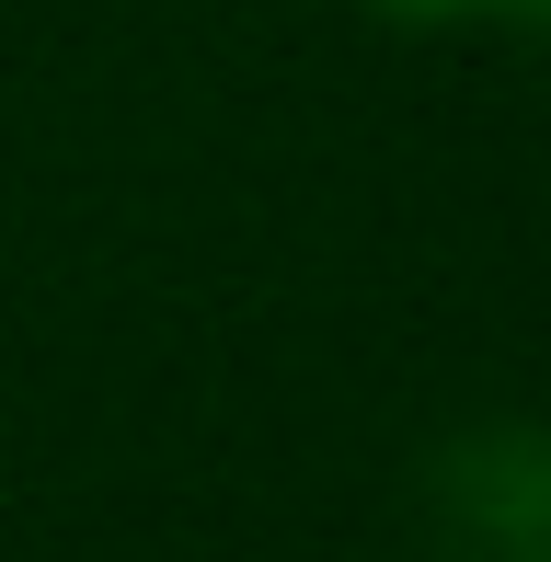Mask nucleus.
<instances>
[{"label": "nucleus", "instance_id": "nucleus-1", "mask_svg": "<svg viewBox=\"0 0 551 562\" xmlns=\"http://www.w3.org/2000/svg\"><path fill=\"white\" fill-rule=\"evenodd\" d=\"M437 517L460 562H551V437L540 425H483L437 459Z\"/></svg>", "mask_w": 551, "mask_h": 562}, {"label": "nucleus", "instance_id": "nucleus-2", "mask_svg": "<svg viewBox=\"0 0 551 562\" xmlns=\"http://www.w3.org/2000/svg\"><path fill=\"white\" fill-rule=\"evenodd\" d=\"M471 12H506V23H540L551 35V0H471Z\"/></svg>", "mask_w": 551, "mask_h": 562}]
</instances>
